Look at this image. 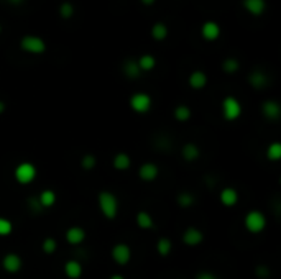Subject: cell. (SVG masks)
Listing matches in <instances>:
<instances>
[{
	"instance_id": "obj_31",
	"label": "cell",
	"mask_w": 281,
	"mask_h": 279,
	"mask_svg": "<svg viewBox=\"0 0 281 279\" xmlns=\"http://www.w3.org/2000/svg\"><path fill=\"white\" fill-rule=\"evenodd\" d=\"M96 164H97V158L91 153L84 154L81 158V166L86 169V171H92V169L96 168Z\"/></svg>"
},
{
	"instance_id": "obj_35",
	"label": "cell",
	"mask_w": 281,
	"mask_h": 279,
	"mask_svg": "<svg viewBox=\"0 0 281 279\" xmlns=\"http://www.w3.org/2000/svg\"><path fill=\"white\" fill-rule=\"evenodd\" d=\"M28 207H30V210L33 212V214H40V212L43 210V207L40 205V202H38V199H36V197L28 199Z\"/></svg>"
},
{
	"instance_id": "obj_2",
	"label": "cell",
	"mask_w": 281,
	"mask_h": 279,
	"mask_svg": "<svg viewBox=\"0 0 281 279\" xmlns=\"http://www.w3.org/2000/svg\"><path fill=\"white\" fill-rule=\"evenodd\" d=\"M243 225L250 233H260L266 227V217L260 210H250L243 219Z\"/></svg>"
},
{
	"instance_id": "obj_30",
	"label": "cell",
	"mask_w": 281,
	"mask_h": 279,
	"mask_svg": "<svg viewBox=\"0 0 281 279\" xmlns=\"http://www.w3.org/2000/svg\"><path fill=\"white\" fill-rule=\"evenodd\" d=\"M238 68H240V64H238V61H237L235 58H227V59L222 63V69H224V73H227V74H233V73H237Z\"/></svg>"
},
{
	"instance_id": "obj_19",
	"label": "cell",
	"mask_w": 281,
	"mask_h": 279,
	"mask_svg": "<svg viewBox=\"0 0 281 279\" xmlns=\"http://www.w3.org/2000/svg\"><path fill=\"white\" fill-rule=\"evenodd\" d=\"M187 82H189V86L193 89L199 91V89H204L205 84H207V76H205V73H203V71H194V73H191Z\"/></svg>"
},
{
	"instance_id": "obj_28",
	"label": "cell",
	"mask_w": 281,
	"mask_h": 279,
	"mask_svg": "<svg viewBox=\"0 0 281 279\" xmlns=\"http://www.w3.org/2000/svg\"><path fill=\"white\" fill-rule=\"evenodd\" d=\"M152 36L156 41H163L168 36V26L165 23H154L152 28Z\"/></svg>"
},
{
	"instance_id": "obj_36",
	"label": "cell",
	"mask_w": 281,
	"mask_h": 279,
	"mask_svg": "<svg viewBox=\"0 0 281 279\" xmlns=\"http://www.w3.org/2000/svg\"><path fill=\"white\" fill-rule=\"evenodd\" d=\"M196 279H217V278H215L212 273L203 271V273H199V274H198V278H196Z\"/></svg>"
},
{
	"instance_id": "obj_42",
	"label": "cell",
	"mask_w": 281,
	"mask_h": 279,
	"mask_svg": "<svg viewBox=\"0 0 281 279\" xmlns=\"http://www.w3.org/2000/svg\"><path fill=\"white\" fill-rule=\"evenodd\" d=\"M0 33H2V26H0Z\"/></svg>"
},
{
	"instance_id": "obj_18",
	"label": "cell",
	"mask_w": 281,
	"mask_h": 279,
	"mask_svg": "<svg viewBox=\"0 0 281 279\" xmlns=\"http://www.w3.org/2000/svg\"><path fill=\"white\" fill-rule=\"evenodd\" d=\"M248 82H250V86L254 89H263L266 87V84H268V77L265 76L263 71H252L250 76H248Z\"/></svg>"
},
{
	"instance_id": "obj_16",
	"label": "cell",
	"mask_w": 281,
	"mask_h": 279,
	"mask_svg": "<svg viewBox=\"0 0 281 279\" xmlns=\"http://www.w3.org/2000/svg\"><path fill=\"white\" fill-rule=\"evenodd\" d=\"M219 199H221L222 205L233 207L238 202V192L233 187H226V189H222V191H221V196H219Z\"/></svg>"
},
{
	"instance_id": "obj_15",
	"label": "cell",
	"mask_w": 281,
	"mask_h": 279,
	"mask_svg": "<svg viewBox=\"0 0 281 279\" xmlns=\"http://www.w3.org/2000/svg\"><path fill=\"white\" fill-rule=\"evenodd\" d=\"M64 274L69 279H79L82 276V264L77 261V259H69L64 264Z\"/></svg>"
},
{
	"instance_id": "obj_21",
	"label": "cell",
	"mask_w": 281,
	"mask_h": 279,
	"mask_svg": "<svg viewBox=\"0 0 281 279\" xmlns=\"http://www.w3.org/2000/svg\"><path fill=\"white\" fill-rule=\"evenodd\" d=\"M36 199H38L40 205L43 207V209H50V207H53L56 204V194H54V191H51V189L41 191L40 196Z\"/></svg>"
},
{
	"instance_id": "obj_23",
	"label": "cell",
	"mask_w": 281,
	"mask_h": 279,
	"mask_svg": "<svg viewBox=\"0 0 281 279\" xmlns=\"http://www.w3.org/2000/svg\"><path fill=\"white\" fill-rule=\"evenodd\" d=\"M137 225L142 230H152L153 227H154L153 217L150 215L147 210H140L138 214H137Z\"/></svg>"
},
{
	"instance_id": "obj_14",
	"label": "cell",
	"mask_w": 281,
	"mask_h": 279,
	"mask_svg": "<svg viewBox=\"0 0 281 279\" xmlns=\"http://www.w3.org/2000/svg\"><path fill=\"white\" fill-rule=\"evenodd\" d=\"M243 8H245L248 13H252V15L258 17L265 12L266 2L265 0H243Z\"/></svg>"
},
{
	"instance_id": "obj_38",
	"label": "cell",
	"mask_w": 281,
	"mask_h": 279,
	"mask_svg": "<svg viewBox=\"0 0 281 279\" xmlns=\"http://www.w3.org/2000/svg\"><path fill=\"white\" fill-rule=\"evenodd\" d=\"M5 108H7L5 102H3V101H0V115H2V113L5 112Z\"/></svg>"
},
{
	"instance_id": "obj_3",
	"label": "cell",
	"mask_w": 281,
	"mask_h": 279,
	"mask_svg": "<svg viewBox=\"0 0 281 279\" xmlns=\"http://www.w3.org/2000/svg\"><path fill=\"white\" fill-rule=\"evenodd\" d=\"M36 166L33 163H20L18 166L15 168V173H13V176H15V179L20 184H23V186H26V184L33 182L36 179Z\"/></svg>"
},
{
	"instance_id": "obj_22",
	"label": "cell",
	"mask_w": 281,
	"mask_h": 279,
	"mask_svg": "<svg viewBox=\"0 0 281 279\" xmlns=\"http://www.w3.org/2000/svg\"><path fill=\"white\" fill-rule=\"evenodd\" d=\"M124 74L127 76L128 79H137L142 76V71H140L137 61L135 59H127L124 63Z\"/></svg>"
},
{
	"instance_id": "obj_13",
	"label": "cell",
	"mask_w": 281,
	"mask_h": 279,
	"mask_svg": "<svg viewBox=\"0 0 281 279\" xmlns=\"http://www.w3.org/2000/svg\"><path fill=\"white\" fill-rule=\"evenodd\" d=\"M66 242L69 245H81L86 240V230L82 227H71L66 230Z\"/></svg>"
},
{
	"instance_id": "obj_5",
	"label": "cell",
	"mask_w": 281,
	"mask_h": 279,
	"mask_svg": "<svg viewBox=\"0 0 281 279\" xmlns=\"http://www.w3.org/2000/svg\"><path fill=\"white\" fill-rule=\"evenodd\" d=\"M222 113L227 122H235L242 115V105L235 97H226L222 101Z\"/></svg>"
},
{
	"instance_id": "obj_4",
	"label": "cell",
	"mask_w": 281,
	"mask_h": 279,
	"mask_svg": "<svg viewBox=\"0 0 281 279\" xmlns=\"http://www.w3.org/2000/svg\"><path fill=\"white\" fill-rule=\"evenodd\" d=\"M20 48L26 53H31V54H41L46 51V43L41 40L40 36H35V35H25L22 38L20 41Z\"/></svg>"
},
{
	"instance_id": "obj_32",
	"label": "cell",
	"mask_w": 281,
	"mask_h": 279,
	"mask_svg": "<svg viewBox=\"0 0 281 279\" xmlns=\"http://www.w3.org/2000/svg\"><path fill=\"white\" fill-rule=\"evenodd\" d=\"M56 248H58V243H56V240L51 238V236L45 238V242L41 243V250H43L46 254H53L56 252Z\"/></svg>"
},
{
	"instance_id": "obj_11",
	"label": "cell",
	"mask_w": 281,
	"mask_h": 279,
	"mask_svg": "<svg viewBox=\"0 0 281 279\" xmlns=\"http://www.w3.org/2000/svg\"><path fill=\"white\" fill-rule=\"evenodd\" d=\"M158 174H160V169L154 163H143L142 166L138 169V176L142 181H147V182H152L154 179L158 178Z\"/></svg>"
},
{
	"instance_id": "obj_25",
	"label": "cell",
	"mask_w": 281,
	"mask_h": 279,
	"mask_svg": "<svg viewBox=\"0 0 281 279\" xmlns=\"http://www.w3.org/2000/svg\"><path fill=\"white\" fill-rule=\"evenodd\" d=\"M266 158L273 163L280 161L281 159V143L280 141H273L271 145H268V148H266Z\"/></svg>"
},
{
	"instance_id": "obj_27",
	"label": "cell",
	"mask_w": 281,
	"mask_h": 279,
	"mask_svg": "<svg viewBox=\"0 0 281 279\" xmlns=\"http://www.w3.org/2000/svg\"><path fill=\"white\" fill-rule=\"evenodd\" d=\"M191 115H193V112H191V108L187 105H178L175 108V118L178 122H181V124L189 120Z\"/></svg>"
},
{
	"instance_id": "obj_34",
	"label": "cell",
	"mask_w": 281,
	"mask_h": 279,
	"mask_svg": "<svg viewBox=\"0 0 281 279\" xmlns=\"http://www.w3.org/2000/svg\"><path fill=\"white\" fill-rule=\"evenodd\" d=\"M59 15L63 18H71L74 15V7L71 2H63L59 5Z\"/></svg>"
},
{
	"instance_id": "obj_20",
	"label": "cell",
	"mask_w": 281,
	"mask_h": 279,
	"mask_svg": "<svg viewBox=\"0 0 281 279\" xmlns=\"http://www.w3.org/2000/svg\"><path fill=\"white\" fill-rule=\"evenodd\" d=\"M112 164L117 171H127V169L132 166V159L127 153H117L112 159Z\"/></svg>"
},
{
	"instance_id": "obj_6",
	"label": "cell",
	"mask_w": 281,
	"mask_h": 279,
	"mask_svg": "<svg viewBox=\"0 0 281 279\" xmlns=\"http://www.w3.org/2000/svg\"><path fill=\"white\" fill-rule=\"evenodd\" d=\"M152 97L148 96V94L145 92H137L133 94L132 97H130V108L135 112V113H147L150 112V108H152Z\"/></svg>"
},
{
	"instance_id": "obj_9",
	"label": "cell",
	"mask_w": 281,
	"mask_h": 279,
	"mask_svg": "<svg viewBox=\"0 0 281 279\" xmlns=\"http://www.w3.org/2000/svg\"><path fill=\"white\" fill-rule=\"evenodd\" d=\"M22 266H23V261L17 253H8L2 258V268L10 274L18 273L22 269Z\"/></svg>"
},
{
	"instance_id": "obj_1",
	"label": "cell",
	"mask_w": 281,
	"mask_h": 279,
	"mask_svg": "<svg viewBox=\"0 0 281 279\" xmlns=\"http://www.w3.org/2000/svg\"><path fill=\"white\" fill-rule=\"evenodd\" d=\"M97 202H99V209L105 219L114 220L119 215V199L114 192L101 191L99 196H97Z\"/></svg>"
},
{
	"instance_id": "obj_37",
	"label": "cell",
	"mask_w": 281,
	"mask_h": 279,
	"mask_svg": "<svg viewBox=\"0 0 281 279\" xmlns=\"http://www.w3.org/2000/svg\"><path fill=\"white\" fill-rule=\"evenodd\" d=\"M256 273L260 274V278H261V279L268 278V274H270V271H268V269H266V268H258V271H256Z\"/></svg>"
},
{
	"instance_id": "obj_7",
	"label": "cell",
	"mask_w": 281,
	"mask_h": 279,
	"mask_svg": "<svg viewBox=\"0 0 281 279\" xmlns=\"http://www.w3.org/2000/svg\"><path fill=\"white\" fill-rule=\"evenodd\" d=\"M112 259L117 264H120V266H125L132 259V250H130L127 243H117L112 248Z\"/></svg>"
},
{
	"instance_id": "obj_12",
	"label": "cell",
	"mask_w": 281,
	"mask_h": 279,
	"mask_svg": "<svg viewBox=\"0 0 281 279\" xmlns=\"http://www.w3.org/2000/svg\"><path fill=\"white\" fill-rule=\"evenodd\" d=\"M201 35H203L204 40L215 41L219 36H221V26H219L215 22H205L203 28H201Z\"/></svg>"
},
{
	"instance_id": "obj_10",
	"label": "cell",
	"mask_w": 281,
	"mask_h": 279,
	"mask_svg": "<svg viewBox=\"0 0 281 279\" xmlns=\"http://www.w3.org/2000/svg\"><path fill=\"white\" fill-rule=\"evenodd\" d=\"M261 113H263V117L266 120L275 122V120H278L281 115V107L276 101H265L263 105H261Z\"/></svg>"
},
{
	"instance_id": "obj_41",
	"label": "cell",
	"mask_w": 281,
	"mask_h": 279,
	"mask_svg": "<svg viewBox=\"0 0 281 279\" xmlns=\"http://www.w3.org/2000/svg\"><path fill=\"white\" fill-rule=\"evenodd\" d=\"M8 2H10V3H22L23 0H8Z\"/></svg>"
},
{
	"instance_id": "obj_17",
	"label": "cell",
	"mask_w": 281,
	"mask_h": 279,
	"mask_svg": "<svg viewBox=\"0 0 281 279\" xmlns=\"http://www.w3.org/2000/svg\"><path fill=\"white\" fill-rule=\"evenodd\" d=\"M181 154H182V158H184V161L194 163L196 159H198L199 156H201V150H199V146L196 145V143H186L184 146H182Z\"/></svg>"
},
{
	"instance_id": "obj_8",
	"label": "cell",
	"mask_w": 281,
	"mask_h": 279,
	"mask_svg": "<svg viewBox=\"0 0 281 279\" xmlns=\"http://www.w3.org/2000/svg\"><path fill=\"white\" fill-rule=\"evenodd\" d=\"M203 242H204V233L199 228H196V227H189L182 233V243L187 245V247H198Z\"/></svg>"
},
{
	"instance_id": "obj_39",
	"label": "cell",
	"mask_w": 281,
	"mask_h": 279,
	"mask_svg": "<svg viewBox=\"0 0 281 279\" xmlns=\"http://www.w3.org/2000/svg\"><path fill=\"white\" fill-rule=\"evenodd\" d=\"M109 279H125V278L122 276V274H112V276H110Z\"/></svg>"
},
{
	"instance_id": "obj_33",
	"label": "cell",
	"mask_w": 281,
	"mask_h": 279,
	"mask_svg": "<svg viewBox=\"0 0 281 279\" xmlns=\"http://www.w3.org/2000/svg\"><path fill=\"white\" fill-rule=\"evenodd\" d=\"M13 231V224L5 217H0V236H7Z\"/></svg>"
},
{
	"instance_id": "obj_26",
	"label": "cell",
	"mask_w": 281,
	"mask_h": 279,
	"mask_svg": "<svg viewBox=\"0 0 281 279\" xmlns=\"http://www.w3.org/2000/svg\"><path fill=\"white\" fill-rule=\"evenodd\" d=\"M171 250H173V242L168 236H163V238L158 240V243H156V252L160 256H168V254L171 253Z\"/></svg>"
},
{
	"instance_id": "obj_29",
	"label": "cell",
	"mask_w": 281,
	"mask_h": 279,
	"mask_svg": "<svg viewBox=\"0 0 281 279\" xmlns=\"http://www.w3.org/2000/svg\"><path fill=\"white\" fill-rule=\"evenodd\" d=\"M176 202H178V205L179 207H191L196 202V199H194V194H191V192H179L178 194V197H176Z\"/></svg>"
},
{
	"instance_id": "obj_40",
	"label": "cell",
	"mask_w": 281,
	"mask_h": 279,
	"mask_svg": "<svg viewBox=\"0 0 281 279\" xmlns=\"http://www.w3.org/2000/svg\"><path fill=\"white\" fill-rule=\"evenodd\" d=\"M142 3H145V5H152V3H154V0H142Z\"/></svg>"
},
{
	"instance_id": "obj_24",
	"label": "cell",
	"mask_w": 281,
	"mask_h": 279,
	"mask_svg": "<svg viewBox=\"0 0 281 279\" xmlns=\"http://www.w3.org/2000/svg\"><path fill=\"white\" fill-rule=\"evenodd\" d=\"M137 64H138V68L142 73H148V71L154 69V66H156V59H154V56H152V54H143V56H140Z\"/></svg>"
}]
</instances>
